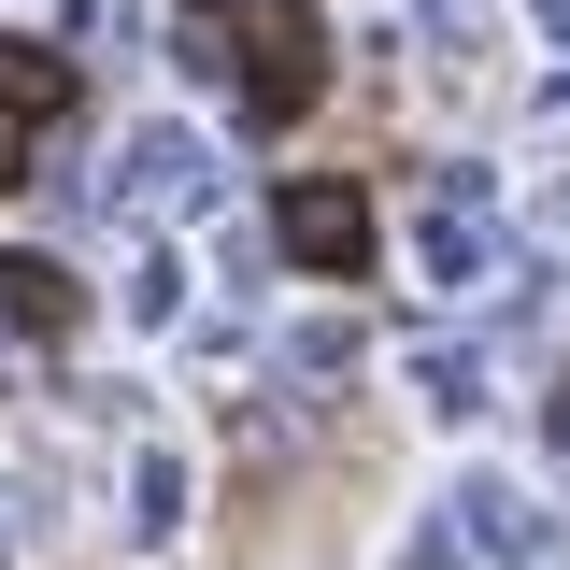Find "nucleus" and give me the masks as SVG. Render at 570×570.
I'll list each match as a JSON object with an SVG mask.
<instances>
[{
    "label": "nucleus",
    "instance_id": "obj_1",
    "mask_svg": "<svg viewBox=\"0 0 570 570\" xmlns=\"http://www.w3.org/2000/svg\"><path fill=\"white\" fill-rule=\"evenodd\" d=\"M285 243H299L314 272H356V257H371V214H356L343 186H299V200H285Z\"/></svg>",
    "mask_w": 570,
    "mask_h": 570
},
{
    "label": "nucleus",
    "instance_id": "obj_3",
    "mask_svg": "<svg viewBox=\"0 0 570 570\" xmlns=\"http://www.w3.org/2000/svg\"><path fill=\"white\" fill-rule=\"evenodd\" d=\"M0 285H14V328H71V272L58 257H14Z\"/></svg>",
    "mask_w": 570,
    "mask_h": 570
},
{
    "label": "nucleus",
    "instance_id": "obj_2",
    "mask_svg": "<svg viewBox=\"0 0 570 570\" xmlns=\"http://www.w3.org/2000/svg\"><path fill=\"white\" fill-rule=\"evenodd\" d=\"M58 100H71V71L43 58V43H0V115H29V129H43Z\"/></svg>",
    "mask_w": 570,
    "mask_h": 570
}]
</instances>
